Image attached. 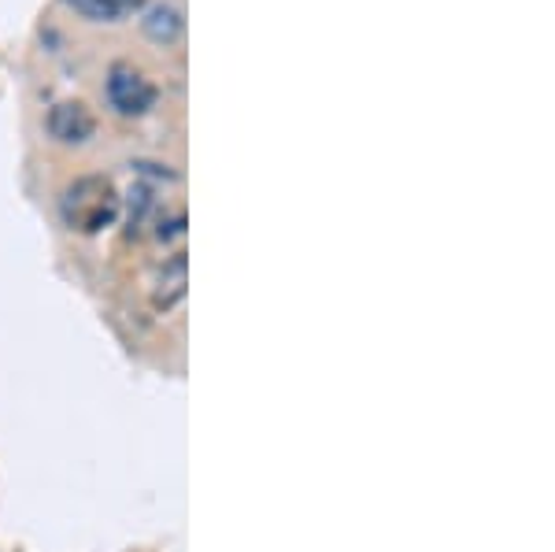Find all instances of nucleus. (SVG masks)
Wrapping results in <instances>:
<instances>
[{"instance_id": "20e7f679", "label": "nucleus", "mask_w": 555, "mask_h": 552, "mask_svg": "<svg viewBox=\"0 0 555 552\" xmlns=\"http://www.w3.org/2000/svg\"><path fill=\"white\" fill-rule=\"evenodd\" d=\"M141 30H145V38L156 44H175L185 34V20L175 4L159 0V4H152L149 12L141 15Z\"/></svg>"}, {"instance_id": "423d86ee", "label": "nucleus", "mask_w": 555, "mask_h": 552, "mask_svg": "<svg viewBox=\"0 0 555 552\" xmlns=\"http://www.w3.org/2000/svg\"><path fill=\"white\" fill-rule=\"evenodd\" d=\"M67 4L89 23H119L127 15L122 0H67Z\"/></svg>"}, {"instance_id": "7ed1b4c3", "label": "nucleus", "mask_w": 555, "mask_h": 552, "mask_svg": "<svg viewBox=\"0 0 555 552\" xmlns=\"http://www.w3.org/2000/svg\"><path fill=\"white\" fill-rule=\"evenodd\" d=\"M44 127H49V133L60 141V145H86V141L96 133V119L82 101H60L49 108Z\"/></svg>"}, {"instance_id": "39448f33", "label": "nucleus", "mask_w": 555, "mask_h": 552, "mask_svg": "<svg viewBox=\"0 0 555 552\" xmlns=\"http://www.w3.org/2000/svg\"><path fill=\"white\" fill-rule=\"evenodd\" d=\"M185 256L175 253V260L164 264V271H159L156 286H152V305H156L159 311H171L175 305H182L185 297Z\"/></svg>"}, {"instance_id": "f257e3e1", "label": "nucleus", "mask_w": 555, "mask_h": 552, "mask_svg": "<svg viewBox=\"0 0 555 552\" xmlns=\"http://www.w3.org/2000/svg\"><path fill=\"white\" fill-rule=\"evenodd\" d=\"M60 211H64L67 227L93 234V230H101V227H107V222L115 219V211H119V197H115L112 182L101 178V175L78 178L75 185H67V190H64Z\"/></svg>"}, {"instance_id": "f03ea898", "label": "nucleus", "mask_w": 555, "mask_h": 552, "mask_svg": "<svg viewBox=\"0 0 555 552\" xmlns=\"http://www.w3.org/2000/svg\"><path fill=\"white\" fill-rule=\"evenodd\" d=\"M107 104L119 115H145L156 104V86L130 64H112L104 82Z\"/></svg>"}]
</instances>
